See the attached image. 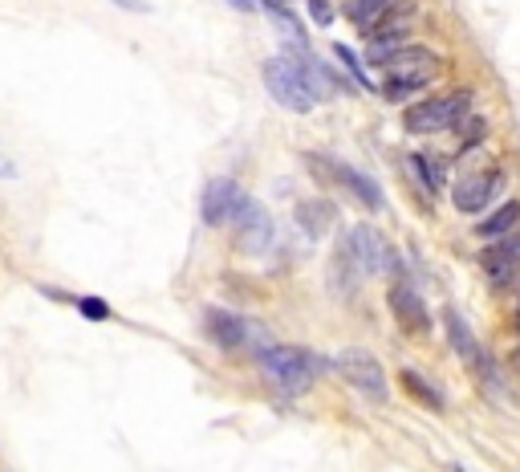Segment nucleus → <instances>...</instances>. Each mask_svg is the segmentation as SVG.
I'll list each match as a JSON object with an SVG mask.
<instances>
[{
  "label": "nucleus",
  "instance_id": "f257e3e1",
  "mask_svg": "<svg viewBox=\"0 0 520 472\" xmlns=\"http://www.w3.org/2000/svg\"><path fill=\"white\" fill-rule=\"evenodd\" d=\"M439 66H443V62H439V53H435V49L407 41L403 49H395V53H390L386 62L378 66V70L386 74L382 94H386L390 102H403V98L419 94L427 82H435V78H439Z\"/></svg>",
  "mask_w": 520,
  "mask_h": 472
},
{
  "label": "nucleus",
  "instance_id": "f03ea898",
  "mask_svg": "<svg viewBox=\"0 0 520 472\" xmlns=\"http://www.w3.org/2000/svg\"><path fill=\"white\" fill-rule=\"evenodd\" d=\"M256 363L285 395H305L313 387V379L321 375V359L305 346L293 342H273L265 350H256Z\"/></svg>",
  "mask_w": 520,
  "mask_h": 472
},
{
  "label": "nucleus",
  "instance_id": "7ed1b4c3",
  "mask_svg": "<svg viewBox=\"0 0 520 472\" xmlns=\"http://www.w3.org/2000/svg\"><path fill=\"white\" fill-rule=\"evenodd\" d=\"M260 82H265V90H269L285 110H293V114H309V110L321 102V94H317V86L309 82V74H305L297 62H289L285 53H281V57H269V62H260Z\"/></svg>",
  "mask_w": 520,
  "mask_h": 472
},
{
  "label": "nucleus",
  "instance_id": "20e7f679",
  "mask_svg": "<svg viewBox=\"0 0 520 472\" xmlns=\"http://www.w3.org/2000/svg\"><path fill=\"white\" fill-rule=\"evenodd\" d=\"M468 114H472V94H468V90H455V94H439V98L411 102V106L403 110V127H407L411 135H439V131L460 127Z\"/></svg>",
  "mask_w": 520,
  "mask_h": 472
},
{
  "label": "nucleus",
  "instance_id": "39448f33",
  "mask_svg": "<svg viewBox=\"0 0 520 472\" xmlns=\"http://www.w3.org/2000/svg\"><path fill=\"white\" fill-rule=\"evenodd\" d=\"M334 367H338V371H342V379H346L350 387H358L366 399H374V403H386V399H390L386 371H382V363L374 359L370 350L350 346V350H342V354H338V363H334Z\"/></svg>",
  "mask_w": 520,
  "mask_h": 472
},
{
  "label": "nucleus",
  "instance_id": "423d86ee",
  "mask_svg": "<svg viewBox=\"0 0 520 472\" xmlns=\"http://www.w3.org/2000/svg\"><path fill=\"white\" fill-rule=\"evenodd\" d=\"M500 180H504V171H500L496 163H488V167H476V171L460 175V180H455V188H451V204H455V212H464V216L484 212V208L496 200Z\"/></svg>",
  "mask_w": 520,
  "mask_h": 472
},
{
  "label": "nucleus",
  "instance_id": "0eeeda50",
  "mask_svg": "<svg viewBox=\"0 0 520 472\" xmlns=\"http://www.w3.org/2000/svg\"><path fill=\"white\" fill-rule=\"evenodd\" d=\"M236 232V249L248 253V257H260V253H269L273 249V212L265 204H256L248 196V204L236 212V220L228 224Z\"/></svg>",
  "mask_w": 520,
  "mask_h": 472
},
{
  "label": "nucleus",
  "instance_id": "6e6552de",
  "mask_svg": "<svg viewBox=\"0 0 520 472\" xmlns=\"http://www.w3.org/2000/svg\"><path fill=\"white\" fill-rule=\"evenodd\" d=\"M244 204H248V192L232 180V175H220V180H208V188L200 196V216H204L208 228H228Z\"/></svg>",
  "mask_w": 520,
  "mask_h": 472
},
{
  "label": "nucleus",
  "instance_id": "1a4fd4ad",
  "mask_svg": "<svg viewBox=\"0 0 520 472\" xmlns=\"http://www.w3.org/2000/svg\"><path fill=\"white\" fill-rule=\"evenodd\" d=\"M346 236H350V249H354V257H358V269H362V273H395V269H399L395 249H390V241H386L378 228L358 224V228H350Z\"/></svg>",
  "mask_w": 520,
  "mask_h": 472
},
{
  "label": "nucleus",
  "instance_id": "9d476101",
  "mask_svg": "<svg viewBox=\"0 0 520 472\" xmlns=\"http://www.w3.org/2000/svg\"><path fill=\"white\" fill-rule=\"evenodd\" d=\"M386 302H390V314H395V322H399V330H403V334L423 338V334L431 330V314H427L423 298H419V293H415L407 281H395V285H390Z\"/></svg>",
  "mask_w": 520,
  "mask_h": 472
},
{
  "label": "nucleus",
  "instance_id": "9b49d317",
  "mask_svg": "<svg viewBox=\"0 0 520 472\" xmlns=\"http://www.w3.org/2000/svg\"><path fill=\"white\" fill-rule=\"evenodd\" d=\"M443 326H447V342L455 346V354L476 371V375H484V379H492V363H488V354H484V346L476 342V334H472V326L460 318V310H443Z\"/></svg>",
  "mask_w": 520,
  "mask_h": 472
},
{
  "label": "nucleus",
  "instance_id": "f8f14e48",
  "mask_svg": "<svg viewBox=\"0 0 520 472\" xmlns=\"http://www.w3.org/2000/svg\"><path fill=\"white\" fill-rule=\"evenodd\" d=\"M325 167L330 171H317V180H325V175H330V180H338L362 208H370V212H378L382 204H386V196H382V188L370 180L366 171H358V167H350V163H338V159H325Z\"/></svg>",
  "mask_w": 520,
  "mask_h": 472
},
{
  "label": "nucleus",
  "instance_id": "ddd939ff",
  "mask_svg": "<svg viewBox=\"0 0 520 472\" xmlns=\"http://www.w3.org/2000/svg\"><path fill=\"white\" fill-rule=\"evenodd\" d=\"M480 265H484V273H488L496 285L508 281V277L516 273V265H520V228H512V232L496 236V241H488L484 253H480Z\"/></svg>",
  "mask_w": 520,
  "mask_h": 472
},
{
  "label": "nucleus",
  "instance_id": "4468645a",
  "mask_svg": "<svg viewBox=\"0 0 520 472\" xmlns=\"http://www.w3.org/2000/svg\"><path fill=\"white\" fill-rule=\"evenodd\" d=\"M204 334H208L216 346H224V350H240V346H248V342H252L256 326H252V322H244L240 314H228V310H208V314H204Z\"/></svg>",
  "mask_w": 520,
  "mask_h": 472
},
{
  "label": "nucleus",
  "instance_id": "2eb2a0df",
  "mask_svg": "<svg viewBox=\"0 0 520 472\" xmlns=\"http://www.w3.org/2000/svg\"><path fill=\"white\" fill-rule=\"evenodd\" d=\"M293 220L301 224L305 236H313V241H317V236H325V232L334 228L338 208H334L330 200H301V204L293 208Z\"/></svg>",
  "mask_w": 520,
  "mask_h": 472
},
{
  "label": "nucleus",
  "instance_id": "dca6fc26",
  "mask_svg": "<svg viewBox=\"0 0 520 472\" xmlns=\"http://www.w3.org/2000/svg\"><path fill=\"white\" fill-rule=\"evenodd\" d=\"M399 0H346V17H350V25L354 29H362V33H370L390 9H395Z\"/></svg>",
  "mask_w": 520,
  "mask_h": 472
},
{
  "label": "nucleus",
  "instance_id": "f3484780",
  "mask_svg": "<svg viewBox=\"0 0 520 472\" xmlns=\"http://www.w3.org/2000/svg\"><path fill=\"white\" fill-rule=\"evenodd\" d=\"M358 281H362L358 257H354V249H350V236H342L338 249H334V285H338L342 293H354Z\"/></svg>",
  "mask_w": 520,
  "mask_h": 472
},
{
  "label": "nucleus",
  "instance_id": "a211bd4d",
  "mask_svg": "<svg viewBox=\"0 0 520 472\" xmlns=\"http://www.w3.org/2000/svg\"><path fill=\"white\" fill-rule=\"evenodd\" d=\"M516 224H520V200H508V204H500L492 216H484L476 224V236H480V241H496V236L512 232Z\"/></svg>",
  "mask_w": 520,
  "mask_h": 472
},
{
  "label": "nucleus",
  "instance_id": "6ab92c4d",
  "mask_svg": "<svg viewBox=\"0 0 520 472\" xmlns=\"http://www.w3.org/2000/svg\"><path fill=\"white\" fill-rule=\"evenodd\" d=\"M399 383H403V391L411 395V399H419L423 407H431V411H443V391L435 387V383H427L419 371H411V367H403V375H399Z\"/></svg>",
  "mask_w": 520,
  "mask_h": 472
},
{
  "label": "nucleus",
  "instance_id": "aec40b11",
  "mask_svg": "<svg viewBox=\"0 0 520 472\" xmlns=\"http://www.w3.org/2000/svg\"><path fill=\"white\" fill-rule=\"evenodd\" d=\"M411 167L423 175V184H427L431 192H439V188H443V167H439L431 155H411Z\"/></svg>",
  "mask_w": 520,
  "mask_h": 472
},
{
  "label": "nucleus",
  "instance_id": "412c9836",
  "mask_svg": "<svg viewBox=\"0 0 520 472\" xmlns=\"http://www.w3.org/2000/svg\"><path fill=\"white\" fill-rule=\"evenodd\" d=\"M74 306H78L82 318H90V322H106V318H110V306H106L102 298H74Z\"/></svg>",
  "mask_w": 520,
  "mask_h": 472
},
{
  "label": "nucleus",
  "instance_id": "4be33fe9",
  "mask_svg": "<svg viewBox=\"0 0 520 472\" xmlns=\"http://www.w3.org/2000/svg\"><path fill=\"white\" fill-rule=\"evenodd\" d=\"M334 53H338V57H342V62H346V70L354 74V82H358V86H370V78L362 74V62H358V57H354V53H350L346 45H334Z\"/></svg>",
  "mask_w": 520,
  "mask_h": 472
},
{
  "label": "nucleus",
  "instance_id": "5701e85b",
  "mask_svg": "<svg viewBox=\"0 0 520 472\" xmlns=\"http://www.w3.org/2000/svg\"><path fill=\"white\" fill-rule=\"evenodd\" d=\"M460 135H464V147H476V143L484 139V118H464Z\"/></svg>",
  "mask_w": 520,
  "mask_h": 472
},
{
  "label": "nucleus",
  "instance_id": "b1692460",
  "mask_svg": "<svg viewBox=\"0 0 520 472\" xmlns=\"http://www.w3.org/2000/svg\"><path fill=\"white\" fill-rule=\"evenodd\" d=\"M309 17L317 25H330L334 21V9H330V0H309Z\"/></svg>",
  "mask_w": 520,
  "mask_h": 472
},
{
  "label": "nucleus",
  "instance_id": "393cba45",
  "mask_svg": "<svg viewBox=\"0 0 520 472\" xmlns=\"http://www.w3.org/2000/svg\"><path fill=\"white\" fill-rule=\"evenodd\" d=\"M114 5H122V9H130V13H151L147 0H114Z\"/></svg>",
  "mask_w": 520,
  "mask_h": 472
},
{
  "label": "nucleus",
  "instance_id": "a878e982",
  "mask_svg": "<svg viewBox=\"0 0 520 472\" xmlns=\"http://www.w3.org/2000/svg\"><path fill=\"white\" fill-rule=\"evenodd\" d=\"M236 13H256V0H228Z\"/></svg>",
  "mask_w": 520,
  "mask_h": 472
},
{
  "label": "nucleus",
  "instance_id": "bb28decb",
  "mask_svg": "<svg viewBox=\"0 0 520 472\" xmlns=\"http://www.w3.org/2000/svg\"><path fill=\"white\" fill-rule=\"evenodd\" d=\"M451 472H464V468H460V464H451Z\"/></svg>",
  "mask_w": 520,
  "mask_h": 472
},
{
  "label": "nucleus",
  "instance_id": "cd10ccee",
  "mask_svg": "<svg viewBox=\"0 0 520 472\" xmlns=\"http://www.w3.org/2000/svg\"><path fill=\"white\" fill-rule=\"evenodd\" d=\"M516 330H520V310H516Z\"/></svg>",
  "mask_w": 520,
  "mask_h": 472
}]
</instances>
